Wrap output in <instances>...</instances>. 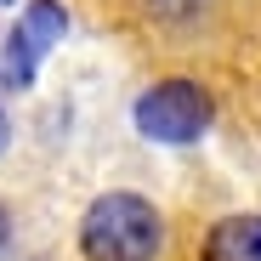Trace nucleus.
<instances>
[{
  "mask_svg": "<svg viewBox=\"0 0 261 261\" xmlns=\"http://www.w3.org/2000/svg\"><path fill=\"white\" fill-rule=\"evenodd\" d=\"M165 244V222L142 193H102L80 222L85 261H153Z\"/></svg>",
  "mask_w": 261,
  "mask_h": 261,
  "instance_id": "f257e3e1",
  "label": "nucleus"
},
{
  "mask_svg": "<svg viewBox=\"0 0 261 261\" xmlns=\"http://www.w3.org/2000/svg\"><path fill=\"white\" fill-rule=\"evenodd\" d=\"M130 119H137V130H142L148 142L188 148V142H199L204 130H210L216 102H210L204 85H193V80H159V85H148V91L137 97Z\"/></svg>",
  "mask_w": 261,
  "mask_h": 261,
  "instance_id": "f03ea898",
  "label": "nucleus"
},
{
  "mask_svg": "<svg viewBox=\"0 0 261 261\" xmlns=\"http://www.w3.org/2000/svg\"><path fill=\"white\" fill-rule=\"evenodd\" d=\"M68 29V12H63V0H34V6L23 12V23L12 29V46H6V80L12 85H29L40 57H46L57 40Z\"/></svg>",
  "mask_w": 261,
  "mask_h": 261,
  "instance_id": "7ed1b4c3",
  "label": "nucleus"
},
{
  "mask_svg": "<svg viewBox=\"0 0 261 261\" xmlns=\"http://www.w3.org/2000/svg\"><path fill=\"white\" fill-rule=\"evenodd\" d=\"M199 261H261V216H227V222H216Z\"/></svg>",
  "mask_w": 261,
  "mask_h": 261,
  "instance_id": "20e7f679",
  "label": "nucleus"
},
{
  "mask_svg": "<svg viewBox=\"0 0 261 261\" xmlns=\"http://www.w3.org/2000/svg\"><path fill=\"white\" fill-rule=\"evenodd\" d=\"M12 239V216H6V204H0V244Z\"/></svg>",
  "mask_w": 261,
  "mask_h": 261,
  "instance_id": "39448f33",
  "label": "nucleus"
},
{
  "mask_svg": "<svg viewBox=\"0 0 261 261\" xmlns=\"http://www.w3.org/2000/svg\"><path fill=\"white\" fill-rule=\"evenodd\" d=\"M0 142H6V114H0Z\"/></svg>",
  "mask_w": 261,
  "mask_h": 261,
  "instance_id": "423d86ee",
  "label": "nucleus"
}]
</instances>
